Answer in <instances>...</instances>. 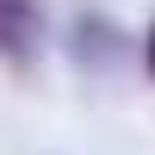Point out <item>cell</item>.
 <instances>
[{
	"instance_id": "cell-3",
	"label": "cell",
	"mask_w": 155,
	"mask_h": 155,
	"mask_svg": "<svg viewBox=\"0 0 155 155\" xmlns=\"http://www.w3.org/2000/svg\"><path fill=\"white\" fill-rule=\"evenodd\" d=\"M143 68H149V81H155V25H149V37H143Z\"/></svg>"
},
{
	"instance_id": "cell-2",
	"label": "cell",
	"mask_w": 155,
	"mask_h": 155,
	"mask_svg": "<svg viewBox=\"0 0 155 155\" xmlns=\"http://www.w3.org/2000/svg\"><path fill=\"white\" fill-rule=\"evenodd\" d=\"M44 37H50L44 0H0V62L31 68L44 56Z\"/></svg>"
},
{
	"instance_id": "cell-1",
	"label": "cell",
	"mask_w": 155,
	"mask_h": 155,
	"mask_svg": "<svg viewBox=\"0 0 155 155\" xmlns=\"http://www.w3.org/2000/svg\"><path fill=\"white\" fill-rule=\"evenodd\" d=\"M130 50H137V37L118 19H106V12H74L68 31H62V56L87 81H118L130 68Z\"/></svg>"
}]
</instances>
